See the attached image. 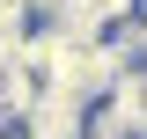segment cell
Masks as SVG:
<instances>
[{
  "mask_svg": "<svg viewBox=\"0 0 147 139\" xmlns=\"http://www.w3.org/2000/svg\"><path fill=\"white\" fill-rule=\"evenodd\" d=\"M22 7H44V0H22Z\"/></svg>",
  "mask_w": 147,
  "mask_h": 139,
  "instance_id": "1",
  "label": "cell"
}]
</instances>
